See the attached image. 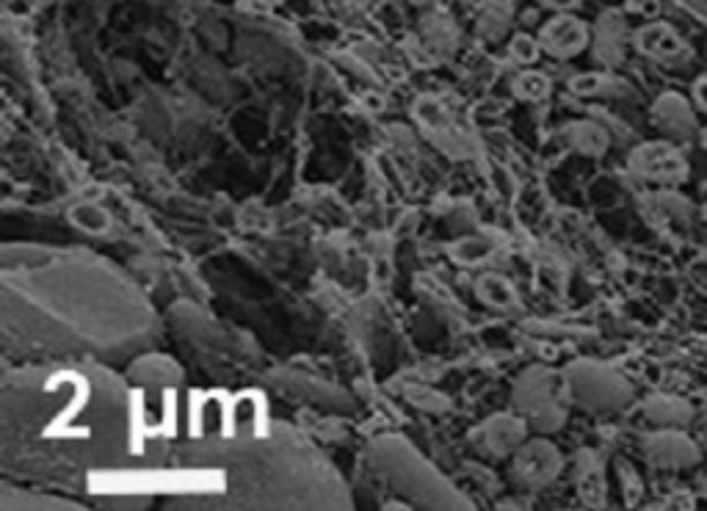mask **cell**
I'll use <instances>...</instances> for the list:
<instances>
[{"label":"cell","mask_w":707,"mask_h":511,"mask_svg":"<svg viewBox=\"0 0 707 511\" xmlns=\"http://www.w3.org/2000/svg\"><path fill=\"white\" fill-rule=\"evenodd\" d=\"M177 387L125 382L105 365L6 373L3 467L33 481L138 505L166 494Z\"/></svg>","instance_id":"1"},{"label":"cell","mask_w":707,"mask_h":511,"mask_svg":"<svg viewBox=\"0 0 707 511\" xmlns=\"http://www.w3.org/2000/svg\"><path fill=\"white\" fill-rule=\"evenodd\" d=\"M191 443L175 454L166 494L215 505H318L291 470L335 472L313 445L271 420L268 401L246 395H191Z\"/></svg>","instance_id":"2"},{"label":"cell","mask_w":707,"mask_h":511,"mask_svg":"<svg viewBox=\"0 0 707 511\" xmlns=\"http://www.w3.org/2000/svg\"><path fill=\"white\" fill-rule=\"evenodd\" d=\"M370 461L401 492L412 494V498L425 494V498H434L436 505H458V500H451L458 498V494L401 439H381V443H376L373 450H370Z\"/></svg>","instance_id":"3"},{"label":"cell","mask_w":707,"mask_h":511,"mask_svg":"<svg viewBox=\"0 0 707 511\" xmlns=\"http://www.w3.org/2000/svg\"><path fill=\"white\" fill-rule=\"evenodd\" d=\"M558 465H561V459H558L556 448H550L547 443H530L514 459V476H517V481L536 487V483L550 481L558 472Z\"/></svg>","instance_id":"4"},{"label":"cell","mask_w":707,"mask_h":511,"mask_svg":"<svg viewBox=\"0 0 707 511\" xmlns=\"http://www.w3.org/2000/svg\"><path fill=\"white\" fill-rule=\"evenodd\" d=\"M585 40H589L585 25L580 23V20L567 18V14L550 20V23L541 29V47L550 51L552 56H561V58L574 56V53L583 51Z\"/></svg>","instance_id":"5"},{"label":"cell","mask_w":707,"mask_h":511,"mask_svg":"<svg viewBox=\"0 0 707 511\" xmlns=\"http://www.w3.org/2000/svg\"><path fill=\"white\" fill-rule=\"evenodd\" d=\"M633 163L641 174H646V178H657V180H672L685 172V161L668 145L644 147V150L635 152Z\"/></svg>","instance_id":"6"},{"label":"cell","mask_w":707,"mask_h":511,"mask_svg":"<svg viewBox=\"0 0 707 511\" xmlns=\"http://www.w3.org/2000/svg\"><path fill=\"white\" fill-rule=\"evenodd\" d=\"M635 45H639L644 53H650V56H657V58H672L674 53H679V47H683L679 45L677 34L663 23L641 29L639 36H635Z\"/></svg>","instance_id":"7"},{"label":"cell","mask_w":707,"mask_h":511,"mask_svg":"<svg viewBox=\"0 0 707 511\" xmlns=\"http://www.w3.org/2000/svg\"><path fill=\"white\" fill-rule=\"evenodd\" d=\"M70 222L75 224L77 230H83V233H92V235H103L110 230V216L103 211V207L94 205V202H83V205L72 207Z\"/></svg>","instance_id":"8"},{"label":"cell","mask_w":707,"mask_h":511,"mask_svg":"<svg viewBox=\"0 0 707 511\" xmlns=\"http://www.w3.org/2000/svg\"><path fill=\"white\" fill-rule=\"evenodd\" d=\"M492 432H486V445L495 450H511L514 443H517L519 437H523V426H519L517 420H511V417H495V420L489 423Z\"/></svg>","instance_id":"9"},{"label":"cell","mask_w":707,"mask_h":511,"mask_svg":"<svg viewBox=\"0 0 707 511\" xmlns=\"http://www.w3.org/2000/svg\"><path fill=\"white\" fill-rule=\"evenodd\" d=\"M478 296L495 307H508L514 301V288L500 274H486L478 283Z\"/></svg>","instance_id":"10"},{"label":"cell","mask_w":707,"mask_h":511,"mask_svg":"<svg viewBox=\"0 0 707 511\" xmlns=\"http://www.w3.org/2000/svg\"><path fill=\"white\" fill-rule=\"evenodd\" d=\"M514 92L519 97H525V100H541L550 92V81L541 73H523L514 81Z\"/></svg>","instance_id":"11"},{"label":"cell","mask_w":707,"mask_h":511,"mask_svg":"<svg viewBox=\"0 0 707 511\" xmlns=\"http://www.w3.org/2000/svg\"><path fill=\"white\" fill-rule=\"evenodd\" d=\"M508 51H511V56L519 64H534L539 58V42L530 40L528 34H517L511 40V45H508Z\"/></svg>","instance_id":"12"},{"label":"cell","mask_w":707,"mask_h":511,"mask_svg":"<svg viewBox=\"0 0 707 511\" xmlns=\"http://www.w3.org/2000/svg\"><path fill=\"white\" fill-rule=\"evenodd\" d=\"M453 252H456V260L475 263V260H481V257L489 255V246H486V244H475V241H464V244H458Z\"/></svg>","instance_id":"13"},{"label":"cell","mask_w":707,"mask_h":511,"mask_svg":"<svg viewBox=\"0 0 707 511\" xmlns=\"http://www.w3.org/2000/svg\"><path fill=\"white\" fill-rule=\"evenodd\" d=\"M583 494L591 500V503H600V498H602L600 472H589V476L583 478Z\"/></svg>","instance_id":"14"},{"label":"cell","mask_w":707,"mask_h":511,"mask_svg":"<svg viewBox=\"0 0 707 511\" xmlns=\"http://www.w3.org/2000/svg\"><path fill=\"white\" fill-rule=\"evenodd\" d=\"M602 86V75H580V78L572 81V89L580 92V95H591Z\"/></svg>","instance_id":"15"},{"label":"cell","mask_w":707,"mask_h":511,"mask_svg":"<svg viewBox=\"0 0 707 511\" xmlns=\"http://www.w3.org/2000/svg\"><path fill=\"white\" fill-rule=\"evenodd\" d=\"M679 3H683L690 14H696L701 23H707V0H679Z\"/></svg>","instance_id":"16"},{"label":"cell","mask_w":707,"mask_h":511,"mask_svg":"<svg viewBox=\"0 0 707 511\" xmlns=\"http://www.w3.org/2000/svg\"><path fill=\"white\" fill-rule=\"evenodd\" d=\"M541 3H545V7H550V9H558V12H567V9L578 7L580 0H541Z\"/></svg>","instance_id":"17"},{"label":"cell","mask_w":707,"mask_h":511,"mask_svg":"<svg viewBox=\"0 0 707 511\" xmlns=\"http://www.w3.org/2000/svg\"><path fill=\"white\" fill-rule=\"evenodd\" d=\"M694 97H696V100H699V106L707 111V78H701L699 84L694 86Z\"/></svg>","instance_id":"18"},{"label":"cell","mask_w":707,"mask_h":511,"mask_svg":"<svg viewBox=\"0 0 707 511\" xmlns=\"http://www.w3.org/2000/svg\"><path fill=\"white\" fill-rule=\"evenodd\" d=\"M492 3H497V7H506V3H511V0H492Z\"/></svg>","instance_id":"19"},{"label":"cell","mask_w":707,"mask_h":511,"mask_svg":"<svg viewBox=\"0 0 707 511\" xmlns=\"http://www.w3.org/2000/svg\"><path fill=\"white\" fill-rule=\"evenodd\" d=\"M412 3H425V0H412Z\"/></svg>","instance_id":"20"},{"label":"cell","mask_w":707,"mask_h":511,"mask_svg":"<svg viewBox=\"0 0 707 511\" xmlns=\"http://www.w3.org/2000/svg\"><path fill=\"white\" fill-rule=\"evenodd\" d=\"M705 145H707V136H705Z\"/></svg>","instance_id":"21"}]
</instances>
